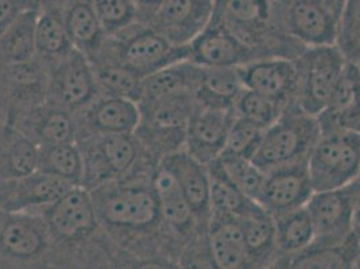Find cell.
Wrapping results in <instances>:
<instances>
[{
	"mask_svg": "<svg viewBox=\"0 0 360 269\" xmlns=\"http://www.w3.org/2000/svg\"><path fill=\"white\" fill-rule=\"evenodd\" d=\"M156 167L89 190L100 224L131 268L180 267L179 245L165 230L153 187Z\"/></svg>",
	"mask_w": 360,
	"mask_h": 269,
	"instance_id": "1",
	"label": "cell"
},
{
	"mask_svg": "<svg viewBox=\"0 0 360 269\" xmlns=\"http://www.w3.org/2000/svg\"><path fill=\"white\" fill-rule=\"evenodd\" d=\"M53 242V268H131L96 214L88 189L78 184L38 211Z\"/></svg>",
	"mask_w": 360,
	"mask_h": 269,
	"instance_id": "2",
	"label": "cell"
},
{
	"mask_svg": "<svg viewBox=\"0 0 360 269\" xmlns=\"http://www.w3.org/2000/svg\"><path fill=\"white\" fill-rule=\"evenodd\" d=\"M190 58V46L172 45L150 25L136 20L112 35L90 61L119 63L141 78Z\"/></svg>",
	"mask_w": 360,
	"mask_h": 269,
	"instance_id": "3",
	"label": "cell"
},
{
	"mask_svg": "<svg viewBox=\"0 0 360 269\" xmlns=\"http://www.w3.org/2000/svg\"><path fill=\"white\" fill-rule=\"evenodd\" d=\"M140 120L136 137L156 163L169 154L183 150L188 121L196 103L191 93H178L137 103Z\"/></svg>",
	"mask_w": 360,
	"mask_h": 269,
	"instance_id": "4",
	"label": "cell"
},
{
	"mask_svg": "<svg viewBox=\"0 0 360 269\" xmlns=\"http://www.w3.org/2000/svg\"><path fill=\"white\" fill-rule=\"evenodd\" d=\"M75 143L84 159L81 184L88 190L159 165L147 155L135 134H98Z\"/></svg>",
	"mask_w": 360,
	"mask_h": 269,
	"instance_id": "5",
	"label": "cell"
},
{
	"mask_svg": "<svg viewBox=\"0 0 360 269\" xmlns=\"http://www.w3.org/2000/svg\"><path fill=\"white\" fill-rule=\"evenodd\" d=\"M319 136L317 116L302 112L295 104L288 105L264 131L252 161L265 173L308 161Z\"/></svg>",
	"mask_w": 360,
	"mask_h": 269,
	"instance_id": "6",
	"label": "cell"
},
{
	"mask_svg": "<svg viewBox=\"0 0 360 269\" xmlns=\"http://www.w3.org/2000/svg\"><path fill=\"white\" fill-rule=\"evenodd\" d=\"M53 268V242L39 213L0 210V269Z\"/></svg>",
	"mask_w": 360,
	"mask_h": 269,
	"instance_id": "7",
	"label": "cell"
},
{
	"mask_svg": "<svg viewBox=\"0 0 360 269\" xmlns=\"http://www.w3.org/2000/svg\"><path fill=\"white\" fill-rule=\"evenodd\" d=\"M347 62L336 45L304 49L295 58L297 81L293 104L308 115L319 116L330 103Z\"/></svg>",
	"mask_w": 360,
	"mask_h": 269,
	"instance_id": "8",
	"label": "cell"
},
{
	"mask_svg": "<svg viewBox=\"0 0 360 269\" xmlns=\"http://www.w3.org/2000/svg\"><path fill=\"white\" fill-rule=\"evenodd\" d=\"M342 10L338 0H274L278 29L305 47L336 45Z\"/></svg>",
	"mask_w": 360,
	"mask_h": 269,
	"instance_id": "9",
	"label": "cell"
},
{
	"mask_svg": "<svg viewBox=\"0 0 360 269\" xmlns=\"http://www.w3.org/2000/svg\"><path fill=\"white\" fill-rule=\"evenodd\" d=\"M308 170L315 192L339 189L360 177V132H320L308 156Z\"/></svg>",
	"mask_w": 360,
	"mask_h": 269,
	"instance_id": "10",
	"label": "cell"
},
{
	"mask_svg": "<svg viewBox=\"0 0 360 269\" xmlns=\"http://www.w3.org/2000/svg\"><path fill=\"white\" fill-rule=\"evenodd\" d=\"M211 19L224 23L264 57H277L271 39L286 37L276 23L274 0H214Z\"/></svg>",
	"mask_w": 360,
	"mask_h": 269,
	"instance_id": "11",
	"label": "cell"
},
{
	"mask_svg": "<svg viewBox=\"0 0 360 269\" xmlns=\"http://www.w3.org/2000/svg\"><path fill=\"white\" fill-rule=\"evenodd\" d=\"M47 100V69L37 58L0 63V121L15 125Z\"/></svg>",
	"mask_w": 360,
	"mask_h": 269,
	"instance_id": "12",
	"label": "cell"
},
{
	"mask_svg": "<svg viewBox=\"0 0 360 269\" xmlns=\"http://www.w3.org/2000/svg\"><path fill=\"white\" fill-rule=\"evenodd\" d=\"M359 178L332 190L315 192L305 208L315 226V245L342 244L354 233Z\"/></svg>",
	"mask_w": 360,
	"mask_h": 269,
	"instance_id": "13",
	"label": "cell"
},
{
	"mask_svg": "<svg viewBox=\"0 0 360 269\" xmlns=\"http://www.w3.org/2000/svg\"><path fill=\"white\" fill-rule=\"evenodd\" d=\"M90 61L73 49L65 58L47 69V103L77 113L97 96Z\"/></svg>",
	"mask_w": 360,
	"mask_h": 269,
	"instance_id": "14",
	"label": "cell"
},
{
	"mask_svg": "<svg viewBox=\"0 0 360 269\" xmlns=\"http://www.w3.org/2000/svg\"><path fill=\"white\" fill-rule=\"evenodd\" d=\"M188 46V60L205 68H240L252 61L265 58L255 47L214 19Z\"/></svg>",
	"mask_w": 360,
	"mask_h": 269,
	"instance_id": "15",
	"label": "cell"
},
{
	"mask_svg": "<svg viewBox=\"0 0 360 269\" xmlns=\"http://www.w3.org/2000/svg\"><path fill=\"white\" fill-rule=\"evenodd\" d=\"M153 187L159 199L165 230L179 245L183 254L202 232L196 224L195 215L175 175L163 163H159L153 173Z\"/></svg>",
	"mask_w": 360,
	"mask_h": 269,
	"instance_id": "16",
	"label": "cell"
},
{
	"mask_svg": "<svg viewBox=\"0 0 360 269\" xmlns=\"http://www.w3.org/2000/svg\"><path fill=\"white\" fill-rule=\"evenodd\" d=\"M314 193L308 161H304L266 173L257 204L273 217H277L304 208Z\"/></svg>",
	"mask_w": 360,
	"mask_h": 269,
	"instance_id": "17",
	"label": "cell"
},
{
	"mask_svg": "<svg viewBox=\"0 0 360 269\" xmlns=\"http://www.w3.org/2000/svg\"><path fill=\"white\" fill-rule=\"evenodd\" d=\"M77 140L98 134H134L140 120L136 101L98 94L75 113Z\"/></svg>",
	"mask_w": 360,
	"mask_h": 269,
	"instance_id": "18",
	"label": "cell"
},
{
	"mask_svg": "<svg viewBox=\"0 0 360 269\" xmlns=\"http://www.w3.org/2000/svg\"><path fill=\"white\" fill-rule=\"evenodd\" d=\"M214 0H163L150 27L172 45H190L210 23Z\"/></svg>",
	"mask_w": 360,
	"mask_h": 269,
	"instance_id": "19",
	"label": "cell"
},
{
	"mask_svg": "<svg viewBox=\"0 0 360 269\" xmlns=\"http://www.w3.org/2000/svg\"><path fill=\"white\" fill-rule=\"evenodd\" d=\"M73 186L66 180L34 171L27 175L0 182V210L38 211L51 205Z\"/></svg>",
	"mask_w": 360,
	"mask_h": 269,
	"instance_id": "20",
	"label": "cell"
},
{
	"mask_svg": "<svg viewBox=\"0 0 360 269\" xmlns=\"http://www.w3.org/2000/svg\"><path fill=\"white\" fill-rule=\"evenodd\" d=\"M234 118V109H217L196 104L188 121L183 150L203 165L218 159L225 150L226 139Z\"/></svg>",
	"mask_w": 360,
	"mask_h": 269,
	"instance_id": "21",
	"label": "cell"
},
{
	"mask_svg": "<svg viewBox=\"0 0 360 269\" xmlns=\"http://www.w3.org/2000/svg\"><path fill=\"white\" fill-rule=\"evenodd\" d=\"M246 89L265 94L283 104H293L297 69L289 57H265L252 61L240 68Z\"/></svg>",
	"mask_w": 360,
	"mask_h": 269,
	"instance_id": "22",
	"label": "cell"
},
{
	"mask_svg": "<svg viewBox=\"0 0 360 269\" xmlns=\"http://www.w3.org/2000/svg\"><path fill=\"white\" fill-rule=\"evenodd\" d=\"M175 175L180 189L195 215L196 224L206 232L210 223V175L207 165L184 150L167 155L160 161Z\"/></svg>",
	"mask_w": 360,
	"mask_h": 269,
	"instance_id": "23",
	"label": "cell"
},
{
	"mask_svg": "<svg viewBox=\"0 0 360 269\" xmlns=\"http://www.w3.org/2000/svg\"><path fill=\"white\" fill-rule=\"evenodd\" d=\"M320 132L356 131L360 132V68L348 61L345 72L327 108L317 116Z\"/></svg>",
	"mask_w": 360,
	"mask_h": 269,
	"instance_id": "24",
	"label": "cell"
},
{
	"mask_svg": "<svg viewBox=\"0 0 360 269\" xmlns=\"http://www.w3.org/2000/svg\"><path fill=\"white\" fill-rule=\"evenodd\" d=\"M13 127L38 147L77 142L75 113L47 101L26 113Z\"/></svg>",
	"mask_w": 360,
	"mask_h": 269,
	"instance_id": "25",
	"label": "cell"
},
{
	"mask_svg": "<svg viewBox=\"0 0 360 269\" xmlns=\"http://www.w3.org/2000/svg\"><path fill=\"white\" fill-rule=\"evenodd\" d=\"M206 244L214 267L238 269L249 267V257L240 218L211 217Z\"/></svg>",
	"mask_w": 360,
	"mask_h": 269,
	"instance_id": "26",
	"label": "cell"
},
{
	"mask_svg": "<svg viewBox=\"0 0 360 269\" xmlns=\"http://www.w3.org/2000/svg\"><path fill=\"white\" fill-rule=\"evenodd\" d=\"M243 89L240 68L199 66L191 94L196 104L200 106L234 109V104Z\"/></svg>",
	"mask_w": 360,
	"mask_h": 269,
	"instance_id": "27",
	"label": "cell"
},
{
	"mask_svg": "<svg viewBox=\"0 0 360 269\" xmlns=\"http://www.w3.org/2000/svg\"><path fill=\"white\" fill-rule=\"evenodd\" d=\"M63 18L75 50L93 60L103 47L106 32L91 0H72L63 10Z\"/></svg>",
	"mask_w": 360,
	"mask_h": 269,
	"instance_id": "28",
	"label": "cell"
},
{
	"mask_svg": "<svg viewBox=\"0 0 360 269\" xmlns=\"http://www.w3.org/2000/svg\"><path fill=\"white\" fill-rule=\"evenodd\" d=\"M39 147L15 127L0 121V182L37 171Z\"/></svg>",
	"mask_w": 360,
	"mask_h": 269,
	"instance_id": "29",
	"label": "cell"
},
{
	"mask_svg": "<svg viewBox=\"0 0 360 269\" xmlns=\"http://www.w3.org/2000/svg\"><path fill=\"white\" fill-rule=\"evenodd\" d=\"M240 223L249 257V267L268 264L274 252H277L273 215L255 202L253 208L240 217Z\"/></svg>",
	"mask_w": 360,
	"mask_h": 269,
	"instance_id": "30",
	"label": "cell"
},
{
	"mask_svg": "<svg viewBox=\"0 0 360 269\" xmlns=\"http://www.w3.org/2000/svg\"><path fill=\"white\" fill-rule=\"evenodd\" d=\"M75 46L66 30L62 10H41L35 29V58L49 69L65 58Z\"/></svg>",
	"mask_w": 360,
	"mask_h": 269,
	"instance_id": "31",
	"label": "cell"
},
{
	"mask_svg": "<svg viewBox=\"0 0 360 269\" xmlns=\"http://www.w3.org/2000/svg\"><path fill=\"white\" fill-rule=\"evenodd\" d=\"M199 65L190 60L169 65L141 80L140 101H148L178 93H191L195 85Z\"/></svg>",
	"mask_w": 360,
	"mask_h": 269,
	"instance_id": "32",
	"label": "cell"
},
{
	"mask_svg": "<svg viewBox=\"0 0 360 269\" xmlns=\"http://www.w3.org/2000/svg\"><path fill=\"white\" fill-rule=\"evenodd\" d=\"M39 10H27L0 35V63H20L35 58V29Z\"/></svg>",
	"mask_w": 360,
	"mask_h": 269,
	"instance_id": "33",
	"label": "cell"
},
{
	"mask_svg": "<svg viewBox=\"0 0 360 269\" xmlns=\"http://www.w3.org/2000/svg\"><path fill=\"white\" fill-rule=\"evenodd\" d=\"M207 170L210 175L211 217L240 218L253 208L255 201L243 194L229 180L217 159L207 165Z\"/></svg>",
	"mask_w": 360,
	"mask_h": 269,
	"instance_id": "34",
	"label": "cell"
},
{
	"mask_svg": "<svg viewBox=\"0 0 360 269\" xmlns=\"http://www.w3.org/2000/svg\"><path fill=\"white\" fill-rule=\"evenodd\" d=\"M360 256V246L355 233L342 244L315 245L312 244L300 254L290 256L292 268H348Z\"/></svg>",
	"mask_w": 360,
	"mask_h": 269,
	"instance_id": "35",
	"label": "cell"
},
{
	"mask_svg": "<svg viewBox=\"0 0 360 269\" xmlns=\"http://www.w3.org/2000/svg\"><path fill=\"white\" fill-rule=\"evenodd\" d=\"M273 218L276 225V245L278 252L295 256L314 244L315 226L305 206Z\"/></svg>",
	"mask_w": 360,
	"mask_h": 269,
	"instance_id": "36",
	"label": "cell"
},
{
	"mask_svg": "<svg viewBox=\"0 0 360 269\" xmlns=\"http://www.w3.org/2000/svg\"><path fill=\"white\" fill-rule=\"evenodd\" d=\"M37 170L75 186L81 184L84 177V159L78 144L62 143L39 147Z\"/></svg>",
	"mask_w": 360,
	"mask_h": 269,
	"instance_id": "37",
	"label": "cell"
},
{
	"mask_svg": "<svg viewBox=\"0 0 360 269\" xmlns=\"http://www.w3.org/2000/svg\"><path fill=\"white\" fill-rule=\"evenodd\" d=\"M91 66L100 94L128 99L139 103L143 78L135 72L112 62H96L91 63Z\"/></svg>",
	"mask_w": 360,
	"mask_h": 269,
	"instance_id": "38",
	"label": "cell"
},
{
	"mask_svg": "<svg viewBox=\"0 0 360 269\" xmlns=\"http://www.w3.org/2000/svg\"><path fill=\"white\" fill-rule=\"evenodd\" d=\"M226 175L240 192L257 202V198L262 190L266 173L261 170L250 158L222 154L218 159Z\"/></svg>",
	"mask_w": 360,
	"mask_h": 269,
	"instance_id": "39",
	"label": "cell"
},
{
	"mask_svg": "<svg viewBox=\"0 0 360 269\" xmlns=\"http://www.w3.org/2000/svg\"><path fill=\"white\" fill-rule=\"evenodd\" d=\"M285 108L286 105L277 100L245 88L234 104V112L237 116L266 130L283 115Z\"/></svg>",
	"mask_w": 360,
	"mask_h": 269,
	"instance_id": "40",
	"label": "cell"
},
{
	"mask_svg": "<svg viewBox=\"0 0 360 269\" xmlns=\"http://www.w3.org/2000/svg\"><path fill=\"white\" fill-rule=\"evenodd\" d=\"M336 46L342 50L347 61L360 60V0H345Z\"/></svg>",
	"mask_w": 360,
	"mask_h": 269,
	"instance_id": "41",
	"label": "cell"
},
{
	"mask_svg": "<svg viewBox=\"0 0 360 269\" xmlns=\"http://www.w3.org/2000/svg\"><path fill=\"white\" fill-rule=\"evenodd\" d=\"M264 131L265 128L236 115L227 134L225 150L222 154L238 155L252 159Z\"/></svg>",
	"mask_w": 360,
	"mask_h": 269,
	"instance_id": "42",
	"label": "cell"
},
{
	"mask_svg": "<svg viewBox=\"0 0 360 269\" xmlns=\"http://www.w3.org/2000/svg\"><path fill=\"white\" fill-rule=\"evenodd\" d=\"M106 35H112L137 20L134 0H91Z\"/></svg>",
	"mask_w": 360,
	"mask_h": 269,
	"instance_id": "43",
	"label": "cell"
},
{
	"mask_svg": "<svg viewBox=\"0 0 360 269\" xmlns=\"http://www.w3.org/2000/svg\"><path fill=\"white\" fill-rule=\"evenodd\" d=\"M38 10L35 0H0V35L27 10Z\"/></svg>",
	"mask_w": 360,
	"mask_h": 269,
	"instance_id": "44",
	"label": "cell"
},
{
	"mask_svg": "<svg viewBox=\"0 0 360 269\" xmlns=\"http://www.w3.org/2000/svg\"><path fill=\"white\" fill-rule=\"evenodd\" d=\"M134 3L137 7V20L148 25L163 0H134Z\"/></svg>",
	"mask_w": 360,
	"mask_h": 269,
	"instance_id": "45",
	"label": "cell"
},
{
	"mask_svg": "<svg viewBox=\"0 0 360 269\" xmlns=\"http://www.w3.org/2000/svg\"><path fill=\"white\" fill-rule=\"evenodd\" d=\"M72 0H35L38 10H65V7L70 3Z\"/></svg>",
	"mask_w": 360,
	"mask_h": 269,
	"instance_id": "46",
	"label": "cell"
},
{
	"mask_svg": "<svg viewBox=\"0 0 360 269\" xmlns=\"http://www.w3.org/2000/svg\"><path fill=\"white\" fill-rule=\"evenodd\" d=\"M360 225V177L358 194H356V202H355V226Z\"/></svg>",
	"mask_w": 360,
	"mask_h": 269,
	"instance_id": "47",
	"label": "cell"
},
{
	"mask_svg": "<svg viewBox=\"0 0 360 269\" xmlns=\"http://www.w3.org/2000/svg\"><path fill=\"white\" fill-rule=\"evenodd\" d=\"M354 233H355V237L358 239V244H359L360 246V225H356V226L354 227Z\"/></svg>",
	"mask_w": 360,
	"mask_h": 269,
	"instance_id": "48",
	"label": "cell"
},
{
	"mask_svg": "<svg viewBox=\"0 0 360 269\" xmlns=\"http://www.w3.org/2000/svg\"><path fill=\"white\" fill-rule=\"evenodd\" d=\"M338 1H340V3H342V4H345V0H338Z\"/></svg>",
	"mask_w": 360,
	"mask_h": 269,
	"instance_id": "49",
	"label": "cell"
}]
</instances>
